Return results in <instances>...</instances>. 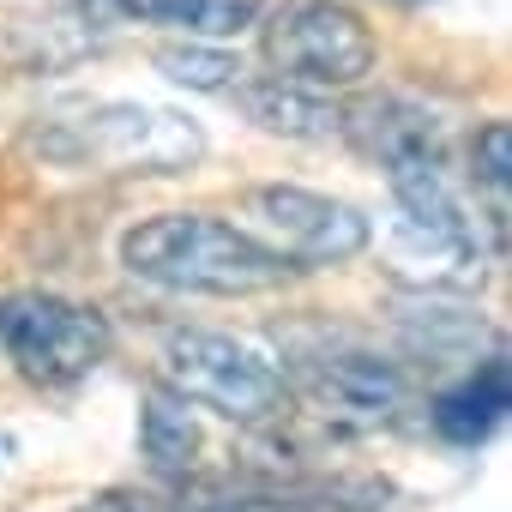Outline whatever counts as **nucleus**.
<instances>
[{
	"label": "nucleus",
	"mask_w": 512,
	"mask_h": 512,
	"mask_svg": "<svg viewBox=\"0 0 512 512\" xmlns=\"http://www.w3.org/2000/svg\"><path fill=\"white\" fill-rule=\"evenodd\" d=\"M121 266L157 290H187V296H260L290 278L278 253H266L253 235L211 211H163L121 241Z\"/></svg>",
	"instance_id": "obj_1"
},
{
	"label": "nucleus",
	"mask_w": 512,
	"mask_h": 512,
	"mask_svg": "<svg viewBox=\"0 0 512 512\" xmlns=\"http://www.w3.org/2000/svg\"><path fill=\"white\" fill-rule=\"evenodd\" d=\"M169 392H181L193 410H217L223 422H241V428H272L290 416V380L284 368H272L260 350H247L241 338H223V332H199V326H181L163 338V374H157Z\"/></svg>",
	"instance_id": "obj_2"
},
{
	"label": "nucleus",
	"mask_w": 512,
	"mask_h": 512,
	"mask_svg": "<svg viewBox=\"0 0 512 512\" xmlns=\"http://www.w3.org/2000/svg\"><path fill=\"white\" fill-rule=\"evenodd\" d=\"M272 79L302 91H350L374 73V31L344 0H284L266 25Z\"/></svg>",
	"instance_id": "obj_3"
},
{
	"label": "nucleus",
	"mask_w": 512,
	"mask_h": 512,
	"mask_svg": "<svg viewBox=\"0 0 512 512\" xmlns=\"http://www.w3.org/2000/svg\"><path fill=\"white\" fill-rule=\"evenodd\" d=\"M0 350L31 386H79L103 356H109V320L85 302L49 296V290H19L0 296Z\"/></svg>",
	"instance_id": "obj_4"
},
{
	"label": "nucleus",
	"mask_w": 512,
	"mask_h": 512,
	"mask_svg": "<svg viewBox=\"0 0 512 512\" xmlns=\"http://www.w3.org/2000/svg\"><path fill=\"white\" fill-rule=\"evenodd\" d=\"M241 217L235 223L241 235H253L266 253L290 272L302 266H344L374 241L368 217L344 199H326V193H308V187H284V181H266V187H247L241 193Z\"/></svg>",
	"instance_id": "obj_5"
},
{
	"label": "nucleus",
	"mask_w": 512,
	"mask_h": 512,
	"mask_svg": "<svg viewBox=\"0 0 512 512\" xmlns=\"http://www.w3.org/2000/svg\"><path fill=\"white\" fill-rule=\"evenodd\" d=\"M55 157L67 163H97V169H181L205 151L199 127H187L169 109L151 103H103L67 121L61 139H49Z\"/></svg>",
	"instance_id": "obj_6"
},
{
	"label": "nucleus",
	"mask_w": 512,
	"mask_h": 512,
	"mask_svg": "<svg viewBox=\"0 0 512 512\" xmlns=\"http://www.w3.org/2000/svg\"><path fill=\"white\" fill-rule=\"evenodd\" d=\"M302 398L314 404V416L338 422V428H392L410 410V374L386 356L368 350H326L302 362Z\"/></svg>",
	"instance_id": "obj_7"
},
{
	"label": "nucleus",
	"mask_w": 512,
	"mask_h": 512,
	"mask_svg": "<svg viewBox=\"0 0 512 512\" xmlns=\"http://www.w3.org/2000/svg\"><path fill=\"white\" fill-rule=\"evenodd\" d=\"M344 133L380 163H404V157H440V121L404 97H368L362 109H344Z\"/></svg>",
	"instance_id": "obj_8"
},
{
	"label": "nucleus",
	"mask_w": 512,
	"mask_h": 512,
	"mask_svg": "<svg viewBox=\"0 0 512 512\" xmlns=\"http://www.w3.org/2000/svg\"><path fill=\"white\" fill-rule=\"evenodd\" d=\"M512 410V374H506V356L494 350L488 362H476L452 392L434 398V428L452 440V446H482Z\"/></svg>",
	"instance_id": "obj_9"
},
{
	"label": "nucleus",
	"mask_w": 512,
	"mask_h": 512,
	"mask_svg": "<svg viewBox=\"0 0 512 512\" xmlns=\"http://www.w3.org/2000/svg\"><path fill=\"white\" fill-rule=\"evenodd\" d=\"M235 103L253 127H266L278 139H338L344 133V109L332 97L284 85V79H247L235 85Z\"/></svg>",
	"instance_id": "obj_10"
},
{
	"label": "nucleus",
	"mask_w": 512,
	"mask_h": 512,
	"mask_svg": "<svg viewBox=\"0 0 512 512\" xmlns=\"http://www.w3.org/2000/svg\"><path fill=\"white\" fill-rule=\"evenodd\" d=\"M139 452H145L151 476H163V482H181L199 464V416L163 380H151L139 398Z\"/></svg>",
	"instance_id": "obj_11"
},
{
	"label": "nucleus",
	"mask_w": 512,
	"mask_h": 512,
	"mask_svg": "<svg viewBox=\"0 0 512 512\" xmlns=\"http://www.w3.org/2000/svg\"><path fill=\"white\" fill-rule=\"evenodd\" d=\"M151 61H157L163 79H175L187 91H235L241 85V61L229 49H211V43H193V37L187 43H157Z\"/></svg>",
	"instance_id": "obj_12"
},
{
	"label": "nucleus",
	"mask_w": 512,
	"mask_h": 512,
	"mask_svg": "<svg viewBox=\"0 0 512 512\" xmlns=\"http://www.w3.org/2000/svg\"><path fill=\"white\" fill-rule=\"evenodd\" d=\"M470 181L494 199V223H506V193H512V127L488 121L470 139Z\"/></svg>",
	"instance_id": "obj_13"
},
{
	"label": "nucleus",
	"mask_w": 512,
	"mask_h": 512,
	"mask_svg": "<svg viewBox=\"0 0 512 512\" xmlns=\"http://www.w3.org/2000/svg\"><path fill=\"white\" fill-rule=\"evenodd\" d=\"M73 512H181V506L169 494H157V488H97Z\"/></svg>",
	"instance_id": "obj_14"
},
{
	"label": "nucleus",
	"mask_w": 512,
	"mask_h": 512,
	"mask_svg": "<svg viewBox=\"0 0 512 512\" xmlns=\"http://www.w3.org/2000/svg\"><path fill=\"white\" fill-rule=\"evenodd\" d=\"M205 512H314V506H296V500H272V494H235V500H211Z\"/></svg>",
	"instance_id": "obj_15"
},
{
	"label": "nucleus",
	"mask_w": 512,
	"mask_h": 512,
	"mask_svg": "<svg viewBox=\"0 0 512 512\" xmlns=\"http://www.w3.org/2000/svg\"><path fill=\"white\" fill-rule=\"evenodd\" d=\"M392 7H428V0H392Z\"/></svg>",
	"instance_id": "obj_16"
},
{
	"label": "nucleus",
	"mask_w": 512,
	"mask_h": 512,
	"mask_svg": "<svg viewBox=\"0 0 512 512\" xmlns=\"http://www.w3.org/2000/svg\"><path fill=\"white\" fill-rule=\"evenodd\" d=\"M0 452H7V440H0Z\"/></svg>",
	"instance_id": "obj_17"
}]
</instances>
